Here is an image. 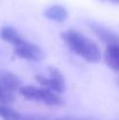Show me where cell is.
Masks as SVG:
<instances>
[{"instance_id": "obj_1", "label": "cell", "mask_w": 119, "mask_h": 120, "mask_svg": "<svg viewBox=\"0 0 119 120\" xmlns=\"http://www.w3.org/2000/svg\"><path fill=\"white\" fill-rule=\"evenodd\" d=\"M62 40L76 55L90 63H98L102 60V51L98 44L90 38L75 29H69L61 33Z\"/></svg>"}, {"instance_id": "obj_2", "label": "cell", "mask_w": 119, "mask_h": 120, "mask_svg": "<svg viewBox=\"0 0 119 120\" xmlns=\"http://www.w3.org/2000/svg\"><path fill=\"white\" fill-rule=\"evenodd\" d=\"M20 94L33 101H39L47 106H61L64 104V100L58 93H55L46 87H40L34 85H22L19 90Z\"/></svg>"}, {"instance_id": "obj_3", "label": "cell", "mask_w": 119, "mask_h": 120, "mask_svg": "<svg viewBox=\"0 0 119 120\" xmlns=\"http://www.w3.org/2000/svg\"><path fill=\"white\" fill-rule=\"evenodd\" d=\"M48 77L36 75L35 79L40 85H42L43 87L55 92V93H63L65 90V78L63 76V74L55 67H49L48 68Z\"/></svg>"}, {"instance_id": "obj_4", "label": "cell", "mask_w": 119, "mask_h": 120, "mask_svg": "<svg viewBox=\"0 0 119 120\" xmlns=\"http://www.w3.org/2000/svg\"><path fill=\"white\" fill-rule=\"evenodd\" d=\"M14 54L20 58L32 62H40L44 58V52L39 45L26 40L14 47Z\"/></svg>"}, {"instance_id": "obj_5", "label": "cell", "mask_w": 119, "mask_h": 120, "mask_svg": "<svg viewBox=\"0 0 119 120\" xmlns=\"http://www.w3.org/2000/svg\"><path fill=\"white\" fill-rule=\"evenodd\" d=\"M89 27L93 32V34L103 43H105L107 47L109 45H119V35L117 33L112 32L111 29L106 28L105 26H103L102 23L89 22Z\"/></svg>"}, {"instance_id": "obj_6", "label": "cell", "mask_w": 119, "mask_h": 120, "mask_svg": "<svg viewBox=\"0 0 119 120\" xmlns=\"http://www.w3.org/2000/svg\"><path fill=\"white\" fill-rule=\"evenodd\" d=\"M0 86L4 87L5 90L14 93L22 87V82L13 72L0 69Z\"/></svg>"}, {"instance_id": "obj_7", "label": "cell", "mask_w": 119, "mask_h": 120, "mask_svg": "<svg viewBox=\"0 0 119 120\" xmlns=\"http://www.w3.org/2000/svg\"><path fill=\"white\" fill-rule=\"evenodd\" d=\"M43 15L51 21L55 22H64L68 19V11L65 7L61 6V5H51L48 8L44 9Z\"/></svg>"}, {"instance_id": "obj_8", "label": "cell", "mask_w": 119, "mask_h": 120, "mask_svg": "<svg viewBox=\"0 0 119 120\" xmlns=\"http://www.w3.org/2000/svg\"><path fill=\"white\" fill-rule=\"evenodd\" d=\"M104 62L113 71L119 72V45H109L104 51Z\"/></svg>"}, {"instance_id": "obj_9", "label": "cell", "mask_w": 119, "mask_h": 120, "mask_svg": "<svg viewBox=\"0 0 119 120\" xmlns=\"http://www.w3.org/2000/svg\"><path fill=\"white\" fill-rule=\"evenodd\" d=\"M0 38L2 41L8 42V43L13 44L14 47L23 41L22 36L19 34V32L11 26H5L0 29Z\"/></svg>"}, {"instance_id": "obj_10", "label": "cell", "mask_w": 119, "mask_h": 120, "mask_svg": "<svg viewBox=\"0 0 119 120\" xmlns=\"http://www.w3.org/2000/svg\"><path fill=\"white\" fill-rule=\"evenodd\" d=\"M21 116L19 112L9 107L8 105H0V118L4 120H20Z\"/></svg>"}, {"instance_id": "obj_11", "label": "cell", "mask_w": 119, "mask_h": 120, "mask_svg": "<svg viewBox=\"0 0 119 120\" xmlns=\"http://www.w3.org/2000/svg\"><path fill=\"white\" fill-rule=\"evenodd\" d=\"M14 100H15L14 93H12L0 86V105H9Z\"/></svg>"}, {"instance_id": "obj_12", "label": "cell", "mask_w": 119, "mask_h": 120, "mask_svg": "<svg viewBox=\"0 0 119 120\" xmlns=\"http://www.w3.org/2000/svg\"><path fill=\"white\" fill-rule=\"evenodd\" d=\"M20 120H75V118L65 117V118H48V117H41V116H21Z\"/></svg>"}, {"instance_id": "obj_13", "label": "cell", "mask_w": 119, "mask_h": 120, "mask_svg": "<svg viewBox=\"0 0 119 120\" xmlns=\"http://www.w3.org/2000/svg\"><path fill=\"white\" fill-rule=\"evenodd\" d=\"M109 1H112V2H119V0H109Z\"/></svg>"}, {"instance_id": "obj_14", "label": "cell", "mask_w": 119, "mask_h": 120, "mask_svg": "<svg viewBox=\"0 0 119 120\" xmlns=\"http://www.w3.org/2000/svg\"><path fill=\"white\" fill-rule=\"evenodd\" d=\"M118 84H119V80H118Z\"/></svg>"}]
</instances>
